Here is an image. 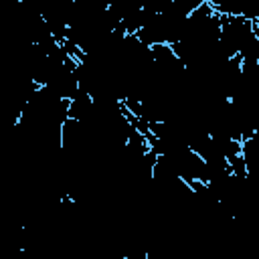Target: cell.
<instances>
[{"instance_id": "obj_1", "label": "cell", "mask_w": 259, "mask_h": 259, "mask_svg": "<svg viewBox=\"0 0 259 259\" xmlns=\"http://www.w3.org/2000/svg\"><path fill=\"white\" fill-rule=\"evenodd\" d=\"M229 164H231V172H233L235 176L245 178V176L249 174V172H247V164H245V160H243V156H241V154H237V156L229 158Z\"/></svg>"}, {"instance_id": "obj_2", "label": "cell", "mask_w": 259, "mask_h": 259, "mask_svg": "<svg viewBox=\"0 0 259 259\" xmlns=\"http://www.w3.org/2000/svg\"><path fill=\"white\" fill-rule=\"evenodd\" d=\"M204 2L210 4L219 14H227V12H229V6H231L233 0H204Z\"/></svg>"}, {"instance_id": "obj_3", "label": "cell", "mask_w": 259, "mask_h": 259, "mask_svg": "<svg viewBox=\"0 0 259 259\" xmlns=\"http://www.w3.org/2000/svg\"><path fill=\"white\" fill-rule=\"evenodd\" d=\"M257 20H259V14H257Z\"/></svg>"}]
</instances>
